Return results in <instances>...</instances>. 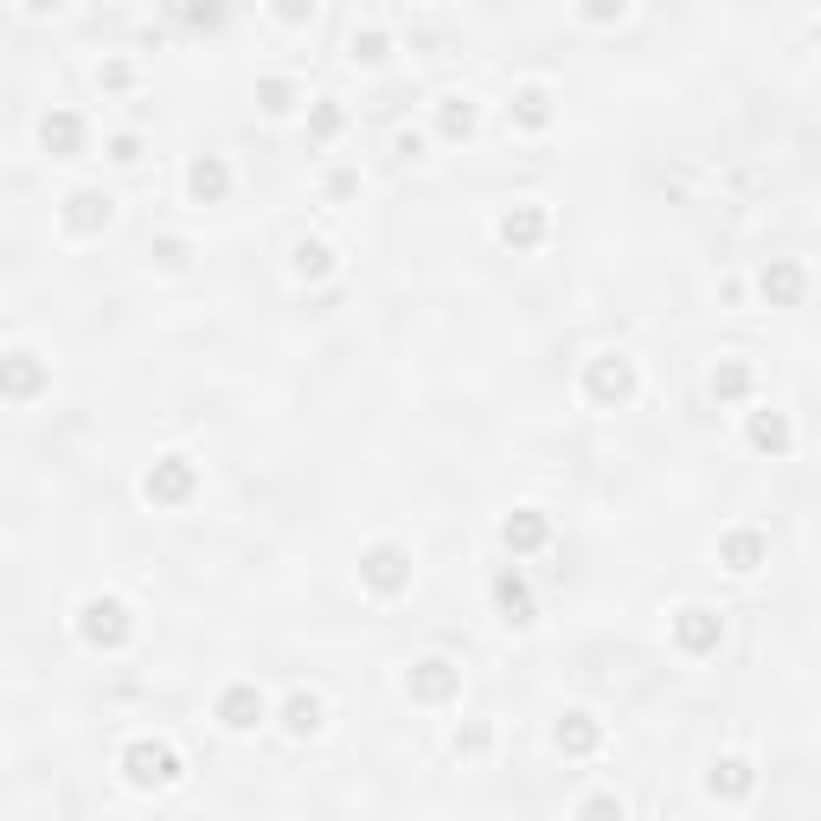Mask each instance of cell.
Here are the masks:
<instances>
[{
    "label": "cell",
    "instance_id": "cell-1",
    "mask_svg": "<svg viewBox=\"0 0 821 821\" xmlns=\"http://www.w3.org/2000/svg\"><path fill=\"white\" fill-rule=\"evenodd\" d=\"M116 763H123L129 790H167V783H180V751L167 738H129Z\"/></svg>",
    "mask_w": 821,
    "mask_h": 821
},
{
    "label": "cell",
    "instance_id": "cell-2",
    "mask_svg": "<svg viewBox=\"0 0 821 821\" xmlns=\"http://www.w3.org/2000/svg\"><path fill=\"white\" fill-rule=\"evenodd\" d=\"M77 635L90 642V648H123L129 635H136V616L123 597H90L84 610H77Z\"/></svg>",
    "mask_w": 821,
    "mask_h": 821
},
{
    "label": "cell",
    "instance_id": "cell-3",
    "mask_svg": "<svg viewBox=\"0 0 821 821\" xmlns=\"http://www.w3.org/2000/svg\"><path fill=\"white\" fill-rule=\"evenodd\" d=\"M405 693H410V699H424V706H443V699H456V693H463V668H456V661H443V655H424V661H410Z\"/></svg>",
    "mask_w": 821,
    "mask_h": 821
},
{
    "label": "cell",
    "instance_id": "cell-4",
    "mask_svg": "<svg viewBox=\"0 0 821 821\" xmlns=\"http://www.w3.org/2000/svg\"><path fill=\"white\" fill-rule=\"evenodd\" d=\"M193 488H200V469H193L187 456H161V463L141 476V494H148L154 507H180Z\"/></svg>",
    "mask_w": 821,
    "mask_h": 821
},
{
    "label": "cell",
    "instance_id": "cell-5",
    "mask_svg": "<svg viewBox=\"0 0 821 821\" xmlns=\"http://www.w3.org/2000/svg\"><path fill=\"white\" fill-rule=\"evenodd\" d=\"M584 386H591L597 405H629V399H635V359H629V353H597Z\"/></svg>",
    "mask_w": 821,
    "mask_h": 821
},
{
    "label": "cell",
    "instance_id": "cell-6",
    "mask_svg": "<svg viewBox=\"0 0 821 821\" xmlns=\"http://www.w3.org/2000/svg\"><path fill=\"white\" fill-rule=\"evenodd\" d=\"M359 578H366V591L399 597V591H410V552L405 546H372L359 558Z\"/></svg>",
    "mask_w": 821,
    "mask_h": 821
},
{
    "label": "cell",
    "instance_id": "cell-7",
    "mask_svg": "<svg viewBox=\"0 0 821 821\" xmlns=\"http://www.w3.org/2000/svg\"><path fill=\"white\" fill-rule=\"evenodd\" d=\"M264 719H270V699H264L251 681H231L218 693V725H225V732H257Z\"/></svg>",
    "mask_w": 821,
    "mask_h": 821
},
{
    "label": "cell",
    "instance_id": "cell-8",
    "mask_svg": "<svg viewBox=\"0 0 821 821\" xmlns=\"http://www.w3.org/2000/svg\"><path fill=\"white\" fill-rule=\"evenodd\" d=\"M46 392V359L39 353H0V399H39Z\"/></svg>",
    "mask_w": 821,
    "mask_h": 821
},
{
    "label": "cell",
    "instance_id": "cell-9",
    "mask_svg": "<svg viewBox=\"0 0 821 821\" xmlns=\"http://www.w3.org/2000/svg\"><path fill=\"white\" fill-rule=\"evenodd\" d=\"M552 745L565 757H591L597 745H604V725H597V712H584V706H571L558 725H552Z\"/></svg>",
    "mask_w": 821,
    "mask_h": 821
},
{
    "label": "cell",
    "instance_id": "cell-10",
    "mask_svg": "<svg viewBox=\"0 0 821 821\" xmlns=\"http://www.w3.org/2000/svg\"><path fill=\"white\" fill-rule=\"evenodd\" d=\"M116 218V200L110 193H97V187H77L65 200V231H77V238H90V231H103Z\"/></svg>",
    "mask_w": 821,
    "mask_h": 821
},
{
    "label": "cell",
    "instance_id": "cell-11",
    "mask_svg": "<svg viewBox=\"0 0 821 821\" xmlns=\"http://www.w3.org/2000/svg\"><path fill=\"white\" fill-rule=\"evenodd\" d=\"M546 205L520 200L514 212H501V244H514V251H533V244H546Z\"/></svg>",
    "mask_w": 821,
    "mask_h": 821
},
{
    "label": "cell",
    "instance_id": "cell-12",
    "mask_svg": "<svg viewBox=\"0 0 821 821\" xmlns=\"http://www.w3.org/2000/svg\"><path fill=\"white\" fill-rule=\"evenodd\" d=\"M751 783H757V770L745 757H719V763L706 770V796H712V803H745Z\"/></svg>",
    "mask_w": 821,
    "mask_h": 821
},
{
    "label": "cell",
    "instance_id": "cell-13",
    "mask_svg": "<svg viewBox=\"0 0 821 821\" xmlns=\"http://www.w3.org/2000/svg\"><path fill=\"white\" fill-rule=\"evenodd\" d=\"M674 642H681V655H712V648H719V616L712 610H681L674 616Z\"/></svg>",
    "mask_w": 821,
    "mask_h": 821
},
{
    "label": "cell",
    "instance_id": "cell-14",
    "mask_svg": "<svg viewBox=\"0 0 821 821\" xmlns=\"http://www.w3.org/2000/svg\"><path fill=\"white\" fill-rule=\"evenodd\" d=\"M187 193H193V200H200V205L225 200V193H231V167H225L218 154H200V161L187 167Z\"/></svg>",
    "mask_w": 821,
    "mask_h": 821
},
{
    "label": "cell",
    "instance_id": "cell-15",
    "mask_svg": "<svg viewBox=\"0 0 821 821\" xmlns=\"http://www.w3.org/2000/svg\"><path fill=\"white\" fill-rule=\"evenodd\" d=\"M494 604H501V622H514V629H527V622H533V591H527L514 571H501V578H494Z\"/></svg>",
    "mask_w": 821,
    "mask_h": 821
},
{
    "label": "cell",
    "instance_id": "cell-16",
    "mask_svg": "<svg viewBox=\"0 0 821 821\" xmlns=\"http://www.w3.org/2000/svg\"><path fill=\"white\" fill-rule=\"evenodd\" d=\"M39 141H46V154H77V148H84V123H77L71 110H52V116L39 123Z\"/></svg>",
    "mask_w": 821,
    "mask_h": 821
},
{
    "label": "cell",
    "instance_id": "cell-17",
    "mask_svg": "<svg viewBox=\"0 0 821 821\" xmlns=\"http://www.w3.org/2000/svg\"><path fill=\"white\" fill-rule=\"evenodd\" d=\"M546 514H533V507H527V514H514V520H507V527H501V540H507V552H540L546 546Z\"/></svg>",
    "mask_w": 821,
    "mask_h": 821
},
{
    "label": "cell",
    "instance_id": "cell-18",
    "mask_svg": "<svg viewBox=\"0 0 821 821\" xmlns=\"http://www.w3.org/2000/svg\"><path fill=\"white\" fill-rule=\"evenodd\" d=\"M763 533H725V540H719V558H725V565H732V571H757V565H763Z\"/></svg>",
    "mask_w": 821,
    "mask_h": 821
},
{
    "label": "cell",
    "instance_id": "cell-19",
    "mask_svg": "<svg viewBox=\"0 0 821 821\" xmlns=\"http://www.w3.org/2000/svg\"><path fill=\"white\" fill-rule=\"evenodd\" d=\"M751 443H757V450H770V456H783V450L796 443V430H790V417H783V410H770V417L757 410V417H751Z\"/></svg>",
    "mask_w": 821,
    "mask_h": 821
},
{
    "label": "cell",
    "instance_id": "cell-20",
    "mask_svg": "<svg viewBox=\"0 0 821 821\" xmlns=\"http://www.w3.org/2000/svg\"><path fill=\"white\" fill-rule=\"evenodd\" d=\"M282 725H289L295 738L321 732V699H315V693H289V706H282Z\"/></svg>",
    "mask_w": 821,
    "mask_h": 821
},
{
    "label": "cell",
    "instance_id": "cell-21",
    "mask_svg": "<svg viewBox=\"0 0 821 821\" xmlns=\"http://www.w3.org/2000/svg\"><path fill=\"white\" fill-rule=\"evenodd\" d=\"M437 129H443L450 141L476 136V103H469V97H443V110H437Z\"/></svg>",
    "mask_w": 821,
    "mask_h": 821
},
{
    "label": "cell",
    "instance_id": "cell-22",
    "mask_svg": "<svg viewBox=\"0 0 821 821\" xmlns=\"http://www.w3.org/2000/svg\"><path fill=\"white\" fill-rule=\"evenodd\" d=\"M514 123H520V129H546L552 123V97L540 90V84H527V90L514 97Z\"/></svg>",
    "mask_w": 821,
    "mask_h": 821
},
{
    "label": "cell",
    "instance_id": "cell-23",
    "mask_svg": "<svg viewBox=\"0 0 821 821\" xmlns=\"http://www.w3.org/2000/svg\"><path fill=\"white\" fill-rule=\"evenodd\" d=\"M745 392H751V366H745V359L712 366V399H745Z\"/></svg>",
    "mask_w": 821,
    "mask_h": 821
},
{
    "label": "cell",
    "instance_id": "cell-24",
    "mask_svg": "<svg viewBox=\"0 0 821 821\" xmlns=\"http://www.w3.org/2000/svg\"><path fill=\"white\" fill-rule=\"evenodd\" d=\"M763 295L770 302H796L803 295V264H770L763 270Z\"/></svg>",
    "mask_w": 821,
    "mask_h": 821
},
{
    "label": "cell",
    "instance_id": "cell-25",
    "mask_svg": "<svg viewBox=\"0 0 821 821\" xmlns=\"http://www.w3.org/2000/svg\"><path fill=\"white\" fill-rule=\"evenodd\" d=\"M328 270H334V251L321 238H302L295 244V276H328Z\"/></svg>",
    "mask_w": 821,
    "mask_h": 821
},
{
    "label": "cell",
    "instance_id": "cell-26",
    "mask_svg": "<svg viewBox=\"0 0 821 821\" xmlns=\"http://www.w3.org/2000/svg\"><path fill=\"white\" fill-rule=\"evenodd\" d=\"M386 52H392L386 33H353V59H359V65H386Z\"/></svg>",
    "mask_w": 821,
    "mask_h": 821
},
{
    "label": "cell",
    "instance_id": "cell-27",
    "mask_svg": "<svg viewBox=\"0 0 821 821\" xmlns=\"http://www.w3.org/2000/svg\"><path fill=\"white\" fill-rule=\"evenodd\" d=\"M257 103H264V110H270V116H282V110H289V103H295V84H282V77H270V84H264V90H257Z\"/></svg>",
    "mask_w": 821,
    "mask_h": 821
},
{
    "label": "cell",
    "instance_id": "cell-28",
    "mask_svg": "<svg viewBox=\"0 0 821 821\" xmlns=\"http://www.w3.org/2000/svg\"><path fill=\"white\" fill-rule=\"evenodd\" d=\"M341 123H346L341 103H334V97H321V110H315V141H328L334 129H341Z\"/></svg>",
    "mask_w": 821,
    "mask_h": 821
},
{
    "label": "cell",
    "instance_id": "cell-29",
    "mask_svg": "<svg viewBox=\"0 0 821 821\" xmlns=\"http://www.w3.org/2000/svg\"><path fill=\"white\" fill-rule=\"evenodd\" d=\"M154 257H161V270H187V244H180V238H161Z\"/></svg>",
    "mask_w": 821,
    "mask_h": 821
},
{
    "label": "cell",
    "instance_id": "cell-30",
    "mask_svg": "<svg viewBox=\"0 0 821 821\" xmlns=\"http://www.w3.org/2000/svg\"><path fill=\"white\" fill-rule=\"evenodd\" d=\"M488 751V725H469V732H456V757H481Z\"/></svg>",
    "mask_w": 821,
    "mask_h": 821
},
{
    "label": "cell",
    "instance_id": "cell-31",
    "mask_svg": "<svg viewBox=\"0 0 821 821\" xmlns=\"http://www.w3.org/2000/svg\"><path fill=\"white\" fill-rule=\"evenodd\" d=\"M622 7H629V0H584V7H578V13H584V20H597V26H604V20H622Z\"/></svg>",
    "mask_w": 821,
    "mask_h": 821
},
{
    "label": "cell",
    "instance_id": "cell-32",
    "mask_svg": "<svg viewBox=\"0 0 821 821\" xmlns=\"http://www.w3.org/2000/svg\"><path fill=\"white\" fill-rule=\"evenodd\" d=\"M308 13H315V0H276V20H282V26H302Z\"/></svg>",
    "mask_w": 821,
    "mask_h": 821
},
{
    "label": "cell",
    "instance_id": "cell-33",
    "mask_svg": "<svg viewBox=\"0 0 821 821\" xmlns=\"http://www.w3.org/2000/svg\"><path fill=\"white\" fill-rule=\"evenodd\" d=\"M578 816H622V796H584Z\"/></svg>",
    "mask_w": 821,
    "mask_h": 821
},
{
    "label": "cell",
    "instance_id": "cell-34",
    "mask_svg": "<svg viewBox=\"0 0 821 821\" xmlns=\"http://www.w3.org/2000/svg\"><path fill=\"white\" fill-rule=\"evenodd\" d=\"M110 161H123V167H129V161H141V141H136V136H116V141H110Z\"/></svg>",
    "mask_w": 821,
    "mask_h": 821
},
{
    "label": "cell",
    "instance_id": "cell-35",
    "mask_svg": "<svg viewBox=\"0 0 821 821\" xmlns=\"http://www.w3.org/2000/svg\"><path fill=\"white\" fill-rule=\"evenodd\" d=\"M353 187H359V174H346V167L341 174H328V193H353Z\"/></svg>",
    "mask_w": 821,
    "mask_h": 821
},
{
    "label": "cell",
    "instance_id": "cell-36",
    "mask_svg": "<svg viewBox=\"0 0 821 821\" xmlns=\"http://www.w3.org/2000/svg\"><path fill=\"white\" fill-rule=\"evenodd\" d=\"M52 7H59V0H26V13H52Z\"/></svg>",
    "mask_w": 821,
    "mask_h": 821
}]
</instances>
